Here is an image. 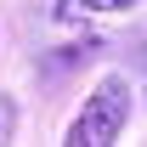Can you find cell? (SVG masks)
Returning a JSON list of instances; mask_svg holds the SVG:
<instances>
[{"label": "cell", "instance_id": "2", "mask_svg": "<svg viewBox=\"0 0 147 147\" xmlns=\"http://www.w3.org/2000/svg\"><path fill=\"white\" fill-rule=\"evenodd\" d=\"M74 6H79V11H130V6H142V0H74Z\"/></svg>", "mask_w": 147, "mask_h": 147}, {"label": "cell", "instance_id": "3", "mask_svg": "<svg viewBox=\"0 0 147 147\" xmlns=\"http://www.w3.org/2000/svg\"><path fill=\"white\" fill-rule=\"evenodd\" d=\"M11 130H17V102L0 96V142H11Z\"/></svg>", "mask_w": 147, "mask_h": 147}, {"label": "cell", "instance_id": "1", "mask_svg": "<svg viewBox=\"0 0 147 147\" xmlns=\"http://www.w3.org/2000/svg\"><path fill=\"white\" fill-rule=\"evenodd\" d=\"M130 113H136V85H130V74H102L91 91H85V102L74 108L62 142L68 147H113L125 136Z\"/></svg>", "mask_w": 147, "mask_h": 147}]
</instances>
